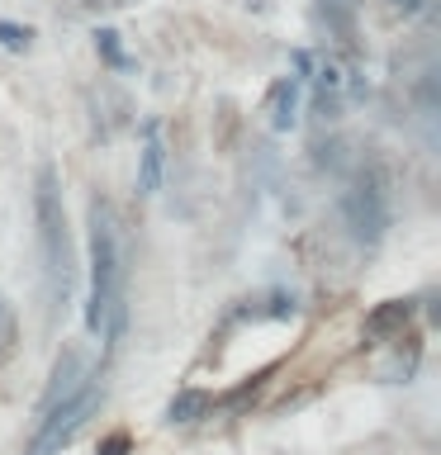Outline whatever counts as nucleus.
I'll return each mask as SVG.
<instances>
[{
  "label": "nucleus",
  "instance_id": "ddd939ff",
  "mask_svg": "<svg viewBox=\"0 0 441 455\" xmlns=\"http://www.w3.org/2000/svg\"><path fill=\"white\" fill-rule=\"evenodd\" d=\"M398 5H404V10H418V0H398Z\"/></svg>",
  "mask_w": 441,
  "mask_h": 455
},
{
  "label": "nucleus",
  "instance_id": "20e7f679",
  "mask_svg": "<svg viewBox=\"0 0 441 455\" xmlns=\"http://www.w3.org/2000/svg\"><path fill=\"white\" fill-rule=\"evenodd\" d=\"M341 209H347V223H351L356 237H361V242H380V233H384V199H380V190L356 185Z\"/></svg>",
  "mask_w": 441,
  "mask_h": 455
},
{
  "label": "nucleus",
  "instance_id": "39448f33",
  "mask_svg": "<svg viewBox=\"0 0 441 455\" xmlns=\"http://www.w3.org/2000/svg\"><path fill=\"white\" fill-rule=\"evenodd\" d=\"M76 389H81V355L67 351L62 361H57V370H52V384H48V394H43V403H38V418H43L52 403H62L67 394H76Z\"/></svg>",
  "mask_w": 441,
  "mask_h": 455
},
{
  "label": "nucleus",
  "instance_id": "f03ea898",
  "mask_svg": "<svg viewBox=\"0 0 441 455\" xmlns=\"http://www.w3.org/2000/svg\"><path fill=\"white\" fill-rule=\"evenodd\" d=\"M38 242H43V270H48L52 304H67L71 294V242H67V213L57 195L52 166L38 171Z\"/></svg>",
  "mask_w": 441,
  "mask_h": 455
},
{
  "label": "nucleus",
  "instance_id": "1a4fd4ad",
  "mask_svg": "<svg viewBox=\"0 0 441 455\" xmlns=\"http://www.w3.org/2000/svg\"><path fill=\"white\" fill-rule=\"evenodd\" d=\"M413 318V304H384V308H375L370 313V332H384V327H398V323H408Z\"/></svg>",
  "mask_w": 441,
  "mask_h": 455
},
{
  "label": "nucleus",
  "instance_id": "9b49d317",
  "mask_svg": "<svg viewBox=\"0 0 441 455\" xmlns=\"http://www.w3.org/2000/svg\"><path fill=\"white\" fill-rule=\"evenodd\" d=\"M100 48H105V57H114V62H119V43H114V34H100Z\"/></svg>",
  "mask_w": 441,
  "mask_h": 455
},
{
  "label": "nucleus",
  "instance_id": "f257e3e1",
  "mask_svg": "<svg viewBox=\"0 0 441 455\" xmlns=\"http://www.w3.org/2000/svg\"><path fill=\"white\" fill-rule=\"evenodd\" d=\"M85 327L100 332L109 327V347L119 341L124 327V266H119V242H114V219L109 209H91V308Z\"/></svg>",
  "mask_w": 441,
  "mask_h": 455
},
{
  "label": "nucleus",
  "instance_id": "0eeeda50",
  "mask_svg": "<svg viewBox=\"0 0 441 455\" xmlns=\"http://www.w3.org/2000/svg\"><path fill=\"white\" fill-rule=\"evenodd\" d=\"M294 109H299V81H276L270 85V124L294 128Z\"/></svg>",
  "mask_w": 441,
  "mask_h": 455
},
{
  "label": "nucleus",
  "instance_id": "423d86ee",
  "mask_svg": "<svg viewBox=\"0 0 441 455\" xmlns=\"http://www.w3.org/2000/svg\"><path fill=\"white\" fill-rule=\"evenodd\" d=\"M156 185H162V138H156V128L142 133V171H138V190L152 195Z\"/></svg>",
  "mask_w": 441,
  "mask_h": 455
},
{
  "label": "nucleus",
  "instance_id": "9d476101",
  "mask_svg": "<svg viewBox=\"0 0 441 455\" xmlns=\"http://www.w3.org/2000/svg\"><path fill=\"white\" fill-rule=\"evenodd\" d=\"M0 43H5V48H28V28H14V24H0Z\"/></svg>",
  "mask_w": 441,
  "mask_h": 455
},
{
  "label": "nucleus",
  "instance_id": "7ed1b4c3",
  "mask_svg": "<svg viewBox=\"0 0 441 455\" xmlns=\"http://www.w3.org/2000/svg\"><path fill=\"white\" fill-rule=\"evenodd\" d=\"M91 408H95V384H81L76 394H67L62 403H52L38 418V436H34V446H28V455H57L71 436L81 432V422H85Z\"/></svg>",
  "mask_w": 441,
  "mask_h": 455
},
{
  "label": "nucleus",
  "instance_id": "f8f14e48",
  "mask_svg": "<svg viewBox=\"0 0 441 455\" xmlns=\"http://www.w3.org/2000/svg\"><path fill=\"white\" fill-rule=\"evenodd\" d=\"M124 446H128V441H124V436H114L109 446H105V455H124Z\"/></svg>",
  "mask_w": 441,
  "mask_h": 455
},
{
  "label": "nucleus",
  "instance_id": "6e6552de",
  "mask_svg": "<svg viewBox=\"0 0 441 455\" xmlns=\"http://www.w3.org/2000/svg\"><path fill=\"white\" fill-rule=\"evenodd\" d=\"M199 412H209V394H199V389H185L171 398V408H166V418L171 422H195Z\"/></svg>",
  "mask_w": 441,
  "mask_h": 455
}]
</instances>
